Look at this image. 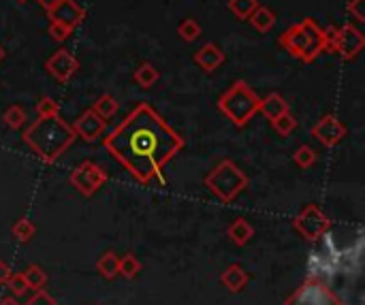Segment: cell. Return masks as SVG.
<instances>
[{
    "label": "cell",
    "mask_w": 365,
    "mask_h": 305,
    "mask_svg": "<svg viewBox=\"0 0 365 305\" xmlns=\"http://www.w3.org/2000/svg\"><path fill=\"white\" fill-rule=\"evenodd\" d=\"M184 141L150 107L137 105L105 139V148L139 180L158 175L165 162L182 150Z\"/></svg>",
    "instance_id": "obj_1"
},
{
    "label": "cell",
    "mask_w": 365,
    "mask_h": 305,
    "mask_svg": "<svg viewBox=\"0 0 365 305\" xmlns=\"http://www.w3.org/2000/svg\"><path fill=\"white\" fill-rule=\"evenodd\" d=\"M75 139V130L60 120L58 115L51 118H38L26 133L24 141L36 152L38 158L45 162H53Z\"/></svg>",
    "instance_id": "obj_2"
},
{
    "label": "cell",
    "mask_w": 365,
    "mask_h": 305,
    "mask_svg": "<svg viewBox=\"0 0 365 305\" xmlns=\"http://www.w3.org/2000/svg\"><path fill=\"white\" fill-rule=\"evenodd\" d=\"M278 43L297 60L302 62H314L323 51H325V34H323V28L306 17L302 19L299 24H293L291 28H287Z\"/></svg>",
    "instance_id": "obj_3"
},
{
    "label": "cell",
    "mask_w": 365,
    "mask_h": 305,
    "mask_svg": "<svg viewBox=\"0 0 365 305\" xmlns=\"http://www.w3.org/2000/svg\"><path fill=\"white\" fill-rule=\"evenodd\" d=\"M261 98L257 92L242 79H237L220 98H218V109L235 124L244 126L257 111H259Z\"/></svg>",
    "instance_id": "obj_4"
},
{
    "label": "cell",
    "mask_w": 365,
    "mask_h": 305,
    "mask_svg": "<svg viewBox=\"0 0 365 305\" xmlns=\"http://www.w3.org/2000/svg\"><path fill=\"white\" fill-rule=\"evenodd\" d=\"M207 186L225 201L233 199L244 186H246V177L231 165V162H222L210 177H207Z\"/></svg>",
    "instance_id": "obj_5"
},
{
    "label": "cell",
    "mask_w": 365,
    "mask_h": 305,
    "mask_svg": "<svg viewBox=\"0 0 365 305\" xmlns=\"http://www.w3.org/2000/svg\"><path fill=\"white\" fill-rule=\"evenodd\" d=\"M365 47V34L355 28L353 24H344L340 28H336V34L331 38L329 51H336L338 56H342L344 60H355Z\"/></svg>",
    "instance_id": "obj_6"
},
{
    "label": "cell",
    "mask_w": 365,
    "mask_h": 305,
    "mask_svg": "<svg viewBox=\"0 0 365 305\" xmlns=\"http://www.w3.org/2000/svg\"><path fill=\"white\" fill-rule=\"evenodd\" d=\"M45 71L60 83H66L75 77V73L79 71V60L68 51V49H58L56 53H51L45 62Z\"/></svg>",
    "instance_id": "obj_7"
},
{
    "label": "cell",
    "mask_w": 365,
    "mask_h": 305,
    "mask_svg": "<svg viewBox=\"0 0 365 305\" xmlns=\"http://www.w3.org/2000/svg\"><path fill=\"white\" fill-rule=\"evenodd\" d=\"M49 21H58L75 30L83 19H86V9L77 0H60L53 9L45 11Z\"/></svg>",
    "instance_id": "obj_8"
},
{
    "label": "cell",
    "mask_w": 365,
    "mask_h": 305,
    "mask_svg": "<svg viewBox=\"0 0 365 305\" xmlns=\"http://www.w3.org/2000/svg\"><path fill=\"white\" fill-rule=\"evenodd\" d=\"M71 182L75 184V188H79L83 195H92L103 182H105V173L94 167L92 162H83L71 177Z\"/></svg>",
    "instance_id": "obj_9"
},
{
    "label": "cell",
    "mask_w": 365,
    "mask_h": 305,
    "mask_svg": "<svg viewBox=\"0 0 365 305\" xmlns=\"http://www.w3.org/2000/svg\"><path fill=\"white\" fill-rule=\"evenodd\" d=\"M312 133H314V137H317L319 141H323L325 145H336V143L342 141V137L346 135V128H344V124H342L338 118L325 115V118H321V122L312 128Z\"/></svg>",
    "instance_id": "obj_10"
},
{
    "label": "cell",
    "mask_w": 365,
    "mask_h": 305,
    "mask_svg": "<svg viewBox=\"0 0 365 305\" xmlns=\"http://www.w3.org/2000/svg\"><path fill=\"white\" fill-rule=\"evenodd\" d=\"M73 130H75V135H79L81 139L94 141V139L105 130V120H101L92 109H88V111H83V113L79 115V120L75 122Z\"/></svg>",
    "instance_id": "obj_11"
},
{
    "label": "cell",
    "mask_w": 365,
    "mask_h": 305,
    "mask_svg": "<svg viewBox=\"0 0 365 305\" xmlns=\"http://www.w3.org/2000/svg\"><path fill=\"white\" fill-rule=\"evenodd\" d=\"M195 62L205 73H214L225 62V51L216 43H205L203 47H199V51H195Z\"/></svg>",
    "instance_id": "obj_12"
},
{
    "label": "cell",
    "mask_w": 365,
    "mask_h": 305,
    "mask_svg": "<svg viewBox=\"0 0 365 305\" xmlns=\"http://www.w3.org/2000/svg\"><path fill=\"white\" fill-rule=\"evenodd\" d=\"M297 227H299L306 235L317 237V235H321V233L325 231L327 220H325V216H323L317 207H308V210L299 216Z\"/></svg>",
    "instance_id": "obj_13"
},
{
    "label": "cell",
    "mask_w": 365,
    "mask_h": 305,
    "mask_svg": "<svg viewBox=\"0 0 365 305\" xmlns=\"http://www.w3.org/2000/svg\"><path fill=\"white\" fill-rule=\"evenodd\" d=\"M259 111H261L269 122H274L276 118H280L282 113L289 111V103H287L284 96H280L278 92H272V94H267V96L259 103Z\"/></svg>",
    "instance_id": "obj_14"
},
{
    "label": "cell",
    "mask_w": 365,
    "mask_h": 305,
    "mask_svg": "<svg viewBox=\"0 0 365 305\" xmlns=\"http://www.w3.org/2000/svg\"><path fill=\"white\" fill-rule=\"evenodd\" d=\"M276 13L269 9V6H265V4H261L259 2V6L250 13V17H248V21L252 24V28L255 30H259V32H269L274 26H276Z\"/></svg>",
    "instance_id": "obj_15"
},
{
    "label": "cell",
    "mask_w": 365,
    "mask_h": 305,
    "mask_svg": "<svg viewBox=\"0 0 365 305\" xmlns=\"http://www.w3.org/2000/svg\"><path fill=\"white\" fill-rule=\"evenodd\" d=\"M133 79H135V83H137L139 88L150 90V88L160 79V73H158V68H156L152 62H141V64L135 68Z\"/></svg>",
    "instance_id": "obj_16"
},
{
    "label": "cell",
    "mask_w": 365,
    "mask_h": 305,
    "mask_svg": "<svg viewBox=\"0 0 365 305\" xmlns=\"http://www.w3.org/2000/svg\"><path fill=\"white\" fill-rule=\"evenodd\" d=\"M118 109H120V103H118L111 94H101V96L96 98L94 107H92V111H94L101 120L113 118V115L118 113Z\"/></svg>",
    "instance_id": "obj_17"
},
{
    "label": "cell",
    "mask_w": 365,
    "mask_h": 305,
    "mask_svg": "<svg viewBox=\"0 0 365 305\" xmlns=\"http://www.w3.org/2000/svg\"><path fill=\"white\" fill-rule=\"evenodd\" d=\"M178 34H180L186 43H192V41H197V38L201 36V26H199L197 19L186 17V19H182V21L178 24Z\"/></svg>",
    "instance_id": "obj_18"
},
{
    "label": "cell",
    "mask_w": 365,
    "mask_h": 305,
    "mask_svg": "<svg viewBox=\"0 0 365 305\" xmlns=\"http://www.w3.org/2000/svg\"><path fill=\"white\" fill-rule=\"evenodd\" d=\"M257 6H259V0H229V11L237 19H248Z\"/></svg>",
    "instance_id": "obj_19"
},
{
    "label": "cell",
    "mask_w": 365,
    "mask_h": 305,
    "mask_svg": "<svg viewBox=\"0 0 365 305\" xmlns=\"http://www.w3.org/2000/svg\"><path fill=\"white\" fill-rule=\"evenodd\" d=\"M34 109H36V115H38V118H51V115H58L60 105H58L51 96H41Z\"/></svg>",
    "instance_id": "obj_20"
},
{
    "label": "cell",
    "mask_w": 365,
    "mask_h": 305,
    "mask_svg": "<svg viewBox=\"0 0 365 305\" xmlns=\"http://www.w3.org/2000/svg\"><path fill=\"white\" fill-rule=\"evenodd\" d=\"M26 122V109H21L19 105H13L4 111V124L11 128H19Z\"/></svg>",
    "instance_id": "obj_21"
},
{
    "label": "cell",
    "mask_w": 365,
    "mask_h": 305,
    "mask_svg": "<svg viewBox=\"0 0 365 305\" xmlns=\"http://www.w3.org/2000/svg\"><path fill=\"white\" fill-rule=\"evenodd\" d=\"M47 34L51 36V41H56V43H64V41H68V36L73 34V30H71L68 26H64V24L49 21V26H47Z\"/></svg>",
    "instance_id": "obj_22"
},
{
    "label": "cell",
    "mask_w": 365,
    "mask_h": 305,
    "mask_svg": "<svg viewBox=\"0 0 365 305\" xmlns=\"http://www.w3.org/2000/svg\"><path fill=\"white\" fill-rule=\"evenodd\" d=\"M272 124H274V128H276L282 137H287V135H291V133H293V128L297 126V120L287 111V113H282L280 118H276Z\"/></svg>",
    "instance_id": "obj_23"
},
{
    "label": "cell",
    "mask_w": 365,
    "mask_h": 305,
    "mask_svg": "<svg viewBox=\"0 0 365 305\" xmlns=\"http://www.w3.org/2000/svg\"><path fill=\"white\" fill-rule=\"evenodd\" d=\"M314 160H317V154H314L308 145L299 148L297 154H295V162H297L299 167H310V165H314Z\"/></svg>",
    "instance_id": "obj_24"
},
{
    "label": "cell",
    "mask_w": 365,
    "mask_h": 305,
    "mask_svg": "<svg viewBox=\"0 0 365 305\" xmlns=\"http://www.w3.org/2000/svg\"><path fill=\"white\" fill-rule=\"evenodd\" d=\"M364 4H365V0H351V2H349V13H351L359 24H364L365 21Z\"/></svg>",
    "instance_id": "obj_25"
},
{
    "label": "cell",
    "mask_w": 365,
    "mask_h": 305,
    "mask_svg": "<svg viewBox=\"0 0 365 305\" xmlns=\"http://www.w3.org/2000/svg\"><path fill=\"white\" fill-rule=\"evenodd\" d=\"M58 2H60V0H36V4H38V6H43L45 11L53 9V6H56Z\"/></svg>",
    "instance_id": "obj_26"
},
{
    "label": "cell",
    "mask_w": 365,
    "mask_h": 305,
    "mask_svg": "<svg viewBox=\"0 0 365 305\" xmlns=\"http://www.w3.org/2000/svg\"><path fill=\"white\" fill-rule=\"evenodd\" d=\"M2 58H4V49H2V45H0V62H2Z\"/></svg>",
    "instance_id": "obj_27"
},
{
    "label": "cell",
    "mask_w": 365,
    "mask_h": 305,
    "mask_svg": "<svg viewBox=\"0 0 365 305\" xmlns=\"http://www.w3.org/2000/svg\"><path fill=\"white\" fill-rule=\"evenodd\" d=\"M17 2H28V0H17Z\"/></svg>",
    "instance_id": "obj_28"
}]
</instances>
